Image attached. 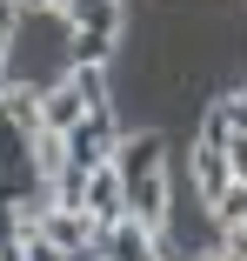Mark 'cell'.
Masks as SVG:
<instances>
[{
	"mask_svg": "<svg viewBox=\"0 0 247 261\" xmlns=\"http://www.w3.org/2000/svg\"><path fill=\"white\" fill-rule=\"evenodd\" d=\"M107 100H114L107 67H94V61H67L60 81H47V87H40V108H47V127H54V134H67L80 114L107 108Z\"/></svg>",
	"mask_w": 247,
	"mask_h": 261,
	"instance_id": "6da1fadb",
	"label": "cell"
},
{
	"mask_svg": "<svg viewBox=\"0 0 247 261\" xmlns=\"http://www.w3.org/2000/svg\"><path fill=\"white\" fill-rule=\"evenodd\" d=\"M120 114H114V100L107 108H94V114H80L74 127H67V168H101V161H114V147H120Z\"/></svg>",
	"mask_w": 247,
	"mask_h": 261,
	"instance_id": "7a4b0ae2",
	"label": "cell"
},
{
	"mask_svg": "<svg viewBox=\"0 0 247 261\" xmlns=\"http://www.w3.org/2000/svg\"><path fill=\"white\" fill-rule=\"evenodd\" d=\"M120 181H127V215H134L140 228L167 234V221H174V181H167V161L140 168V174H120Z\"/></svg>",
	"mask_w": 247,
	"mask_h": 261,
	"instance_id": "3957f363",
	"label": "cell"
},
{
	"mask_svg": "<svg viewBox=\"0 0 247 261\" xmlns=\"http://www.w3.org/2000/svg\"><path fill=\"white\" fill-rule=\"evenodd\" d=\"M40 234L54 241L67 261H80V254H94V241H101V221H94L80 201H47V215H40Z\"/></svg>",
	"mask_w": 247,
	"mask_h": 261,
	"instance_id": "277c9868",
	"label": "cell"
},
{
	"mask_svg": "<svg viewBox=\"0 0 247 261\" xmlns=\"http://www.w3.org/2000/svg\"><path fill=\"white\" fill-rule=\"evenodd\" d=\"M94 261H174V254H167V234H154V228H140L134 215H120L114 228H101Z\"/></svg>",
	"mask_w": 247,
	"mask_h": 261,
	"instance_id": "5b68a950",
	"label": "cell"
},
{
	"mask_svg": "<svg viewBox=\"0 0 247 261\" xmlns=\"http://www.w3.org/2000/svg\"><path fill=\"white\" fill-rule=\"evenodd\" d=\"M80 207H87L101 228H114V221L127 215V181H120V168H114V161L87 168V181H80Z\"/></svg>",
	"mask_w": 247,
	"mask_h": 261,
	"instance_id": "8992f818",
	"label": "cell"
},
{
	"mask_svg": "<svg viewBox=\"0 0 247 261\" xmlns=\"http://www.w3.org/2000/svg\"><path fill=\"white\" fill-rule=\"evenodd\" d=\"M187 181H194V194H201V207L234 181L227 174V147L221 141H207V134H194V147H187Z\"/></svg>",
	"mask_w": 247,
	"mask_h": 261,
	"instance_id": "52a82bcc",
	"label": "cell"
},
{
	"mask_svg": "<svg viewBox=\"0 0 247 261\" xmlns=\"http://www.w3.org/2000/svg\"><path fill=\"white\" fill-rule=\"evenodd\" d=\"M0 121H7L20 141L34 127H47V108H40V81H0Z\"/></svg>",
	"mask_w": 247,
	"mask_h": 261,
	"instance_id": "ba28073f",
	"label": "cell"
},
{
	"mask_svg": "<svg viewBox=\"0 0 247 261\" xmlns=\"http://www.w3.org/2000/svg\"><path fill=\"white\" fill-rule=\"evenodd\" d=\"M201 134H207V141H221V147H227L234 134H247V81H234L227 94H214V100H207Z\"/></svg>",
	"mask_w": 247,
	"mask_h": 261,
	"instance_id": "9c48e42d",
	"label": "cell"
},
{
	"mask_svg": "<svg viewBox=\"0 0 247 261\" xmlns=\"http://www.w3.org/2000/svg\"><path fill=\"white\" fill-rule=\"evenodd\" d=\"M47 201H54V188H34V194H14V201H0V241H27L40 234V215H47Z\"/></svg>",
	"mask_w": 247,
	"mask_h": 261,
	"instance_id": "30bf717a",
	"label": "cell"
},
{
	"mask_svg": "<svg viewBox=\"0 0 247 261\" xmlns=\"http://www.w3.org/2000/svg\"><path fill=\"white\" fill-rule=\"evenodd\" d=\"M154 161H167V134L161 127H127L120 147H114V168L120 174H140V168H154Z\"/></svg>",
	"mask_w": 247,
	"mask_h": 261,
	"instance_id": "8fae6325",
	"label": "cell"
},
{
	"mask_svg": "<svg viewBox=\"0 0 247 261\" xmlns=\"http://www.w3.org/2000/svg\"><path fill=\"white\" fill-rule=\"evenodd\" d=\"M27 161H34V174H40V181H54V174L67 168V134L34 127V134H27Z\"/></svg>",
	"mask_w": 247,
	"mask_h": 261,
	"instance_id": "7c38bea8",
	"label": "cell"
},
{
	"mask_svg": "<svg viewBox=\"0 0 247 261\" xmlns=\"http://www.w3.org/2000/svg\"><path fill=\"white\" fill-rule=\"evenodd\" d=\"M114 47H120V34H94V27H67V61H94V67H107V61H114Z\"/></svg>",
	"mask_w": 247,
	"mask_h": 261,
	"instance_id": "4fadbf2b",
	"label": "cell"
},
{
	"mask_svg": "<svg viewBox=\"0 0 247 261\" xmlns=\"http://www.w3.org/2000/svg\"><path fill=\"white\" fill-rule=\"evenodd\" d=\"M207 221H214V228H247V181H227V188L207 201Z\"/></svg>",
	"mask_w": 247,
	"mask_h": 261,
	"instance_id": "5bb4252c",
	"label": "cell"
},
{
	"mask_svg": "<svg viewBox=\"0 0 247 261\" xmlns=\"http://www.w3.org/2000/svg\"><path fill=\"white\" fill-rule=\"evenodd\" d=\"M20 20H27V7H20V0H0V47H14Z\"/></svg>",
	"mask_w": 247,
	"mask_h": 261,
	"instance_id": "9a60e30c",
	"label": "cell"
},
{
	"mask_svg": "<svg viewBox=\"0 0 247 261\" xmlns=\"http://www.w3.org/2000/svg\"><path fill=\"white\" fill-rule=\"evenodd\" d=\"M20 261H67V254L47 241V234H27V241H20Z\"/></svg>",
	"mask_w": 247,
	"mask_h": 261,
	"instance_id": "2e32d148",
	"label": "cell"
},
{
	"mask_svg": "<svg viewBox=\"0 0 247 261\" xmlns=\"http://www.w3.org/2000/svg\"><path fill=\"white\" fill-rule=\"evenodd\" d=\"M227 174H234V181H247V134H234V141H227Z\"/></svg>",
	"mask_w": 247,
	"mask_h": 261,
	"instance_id": "e0dca14e",
	"label": "cell"
},
{
	"mask_svg": "<svg viewBox=\"0 0 247 261\" xmlns=\"http://www.w3.org/2000/svg\"><path fill=\"white\" fill-rule=\"evenodd\" d=\"M27 14H54V0H27Z\"/></svg>",
	"mask_w": 247,
	"mask_h": 261,
	"instance_id": "ac0fdd59",
	"label": "cell"
},
{
	"mask_svg": "<svg viewBox=\"0 0 247 261\" xmlns=\"http://www.w3.org/2000/svg\"><path fill=\"white\" fill-rule=\"evenodd\" d=\"M67 7H80V0H54V14H67Z\"/></svg>",
	"mask_w": 247,
	"mask_h": 261,
	"instance_id": "d6986e66",
	"label": "cell"
},
{
	"mask_svg": "<svg viewBox=\"0 0 247 261\" xmlns=\"http://www.w3.org/2000/svg\"><path fill=\"white\" fill-rule=\"evenodd\" d=\"M0 81H7V47H0Z\"/></svg>",
	"mask_w": 247,
	"mask_h": 261,
	"instance_id": "ffe728a7",
	"label": "cell"
}]
</instances>
